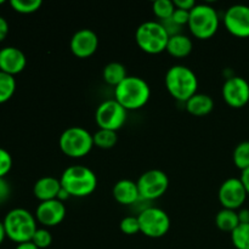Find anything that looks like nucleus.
I'll return each instance as SVG.
<instances>
[{
	"instance_id": "obj_1",
	"label": "nucleus",
	"mask_w": 249,
	"mask_h": 249,
	"mask_svg": "<svg viewBox=\"0 0 249 249\" xmlns=\"http://www.w3.org/2000/svg\"><path fill=\"white\" fill-rule=\"evenodd\" d=\"M164 84L168 92L175 100L187 102L197 94L198 79L191 68L184 65H174L167 71Z\"/></svg>"
},
{
	"instance_id": "obj_2",
	"label": "nucleus",
	"mask_w": 249,
	"mask_h": 249,
	"mask_svg": "<svg viewBox=\"0 0 249 249\" xmlns=\"http://www.w3.org/2000/svg\"><path fill=\"white\" fill-rule=\"evenodd\" d=\"M151 97L150 85L140 77L128 75L114 88V100L126 111H135L145 106Z\"/></svg>"
},
{
	"instance_id": "obj_3",
	"label": "nucleus",
	"mask_w": 249,
	"mask_h": 249,
	"mask_svg": "<svg viewBox=\"0 0 249 249\" xmlns=\"http://www.w3.org/2000/svg\"><path fill=\"white\" fill-rule=\"evenodd\" d=\"M2 223L6 237L17 245L31 242L34 233L38 230L36 216L23 208L11 209L5 215Z\"/></svg>"
},
{
	"instance_id": "obj_4",
	"label": "nucleus",
	"mask_w": 249,
	"mask_h": 249,
	"mask_svg": "<svg viewBox=\"0 0 249 249\" xmlns=\"http://www.w3.org/2000/svg\"><path fill=\"white\" fill-rule=\"evenodd\" d=\"M61 185L71 197H87L97 187V178L90 168L84 165H72L61 175Z\"/></svg>"
},
{
	"instance_id": "obj_5",
	"label": "nucleus",
	"mask_w": 249,
	"mask_h": 249,
	"mask_svg": "<svg viewBox=\"0 0 249 249\" xmlns=\"http://www.w3.org/2000/svg\"><path fill=\"white\" fill-rule=\"evenodd\" d=\"M135 40L143 53L157 55L167 50L169 34L162 22L146 21L136 29Z\"/></svg>"
},
{
	"instance_id": "obj_6",
	"label": "nucleus",
	"mask_w": 249,
	"mask_h": 249,
	"mask_svg": "<svg viewBox=\"0 0 249 249\" xmlns=\"http://www.w3.org/2000/svg\"><path fill=\"white\" fill-rule=\"evenodd\" d=\"M190 32L192 36L201 40H207L215 36L219 28V16L216 10L208 4H196L190 11Z\"/></svg>"
},
{
	"instance_id": "obj_7",
	"label": "nucleus",
	"mask_w": 249,
	"mask_h": 249,
	"mask_svg": "<svg viewBox=\"0 0 249 249\" xmlns=\"http://www.w3.org/2000/svg\"><path fill=\"white\" fill-rule=\"evenodd\" d=\"M61 151L71 158H82L94 147L92 135L82 126L67 128L58 140Z\"/></svg>"
},
{
	"instance_id": "obj_8",
	"label": "nucleus",
	"mask_w": 249,
	"mask_h": 249,
	"mask_svg": "<svg viewBox=\"0 0 249 249\" xmlns=\"http://www.w3.org/2000/svg\"><path fill=\"white\" fill-rule=\"evenodd\" d=\"M140 232L150 238H160L168 233L170 229V218L163 209L157 207H147L138 215Z\"/></svg>"
},
{
	"instance_id": "obj_9",
	"label": "nucleus",
	"mask_w": 249,
	"mask_h": 249,
	"mask_svg": "<svg viewBox=\"0 0 249 249\" xmlns=\"http://www.w3.org/2000/svg\"><path fill=\"white\" fill-rule=\"evenodd\" d=\"M138 184L140 198L146 201L158 199L167 192L169 187V178L163 170L151 169L140 175Z\"/></svg>"
},
{
	"instance_id": "obj_10",
	"label": "nucleus",
	"mask_w": 249,
	"mask_h": 249,
	"mask_svg": "<svg viewBox=\"0 0 249 249\" xmlns=\"http://www.w3.org/2000/svg\"><path fill=\"white\" fill-rule=\"evenodd\" d=\"M128 111L116 100H106L99 105L95 112V121L100 129L117 131L125 124Z\"/></svg>"
},
{
	"instance_id": "obj_11",
	"label": "nucleus",
	"mask_w": 249,
	"mask_h": 249,
	"mask_svg": "<svg viewBox=\"0 0 249 249\" xmlns=\"http://www.w3.org/2000/svg\"><path fill=\"white\" fill-rule=\"evenodd\" d=\"M247 196L248 192L241 178L226 179L220 185L218 191V198L223 208L232 209V211L241 208V206L245 203Z\"/></svg>"
},
{
	"instance_id": "obj_12",
	"label": "nucleus",
	"mask_w": 249,
	"mask_h": 249,
	"mask_svg": "<svg viewBox=\"0 0 249 249\" xmlns=\"http://www.w3.org/2000/svg\"><path fill=\"white\" fill-rule=\"evenodd\" d=\"M224 26L228 32L238 38L249 36V6L235 4L226 10L224 15Z\"/></svg>"
},
{
	"instance_id": "obj_13",
	"label": "nucleus",
	"mask_w": 249,
	"mask_h": 249,
	"mask_svg": "<svg viewBox=\"0 0 249 249\" xmlns=\"http://www.w3.org/2000/svg\"><path fill=\"white\" fill-rule=\"evenodd\" d=\"M221 92L229 106L233 108H241L249 101V83L245 78L231 75L224 83Z\"/></svg>"
},
{
	"instance_id": "obj_14",
	"label": "nucleus",
	"mask_w": 249,
	"mask_h": 249,
	"mask_svg": "<svg viewBox=\"0 0 249 249\" xmlns=\"http://www.w3.org/2000/svg\"><path fill=\"white\" fill-rule=\"evenodd\" d=\"M99 48V36L92 29L83 28L75 32L71 39V51L79 58L94 55Z\"/></svg>"
},
{
	"instance_id": "obj_15",
	"label": "nucleus",
	"mask_w": 249,
	"mask_h": 249,
	"mask_svg": "<svg viewBox=\"0 0 249 249\" xmlns=\"http://www.w3.org/2000/svg\"><path fill=\"white\" fill-rule=\"evenodd\" d=\"M66 206L58 199L40 202L36 209V219L45 228H53L61 224L65 219Z\"/></svg>"
},
{
	"instance_id": "obj_16",
	"label": "nucleus",
	"mask_w": 249,
	"mask_h": 249,
	"mask_svg": "<svg viewBox=\"0 0 249 249\" xmlns=\"http://www.w3.org/2000/svg\"><path fill=\"white\" fill-rule=\"evenodd\" d=\"M27 58L23 51L15 46H5L0 49V72L16 75L26 68Z\"/></svg>"
},
{
	"instance_id": "obj_17",
	"label": "nucleus",
	"mask_w": 249,
	"mask_h": 249,
	"mask_svg": "<svg viewBox=\"0 0 249 249\" xmlns=\"http://www.w3.org/2000/svg\"><path fill=\"white\" fill-rule=\"evenodd\" d=\"M61 189L62 185L60 180L53 177H43L34 184L33 194L40 202L53 201L57 199Z\"/></svg>"
},
{
	"instance_id": "obj_18",
	"label": "nucleus",
	"mask_w": 249,
	"mask_h": 249,
	"mask_svg": "<svg viewBox=\"0 0 249 249\" xmlns=\"http://www.w3.org/2000/svg\"><path fill=\"white\" fill-rule=\"evenodd\" d=\"M112 194H113L114 199L118 203L125 204V206L136 203L139 199H141L140 192H139L138 189V184L134 182L133 180L129 179L119 180L113 186Z\"/></svg>"
},
{
	"instance_id": "obj_19",
	"label": "nucleus",
	"mask_w": 249,
	"mask_h": 249,
	"mask_svg": "<svg viewBox=\"0 0 249 249\" xmlns=\"http://www.w3.org/2000/svg\"><path fill=\"white\" fill-rule=\"evenodd\" d=\"M192 49H194V43H192L190 36H185V34H177V36H169L167 51L173 57H186L191 53Z\"/></svg>"
},
{
	"instance_id": "obj_20",
	"label": "nucleus",
	"mask_w": 249,
	"mask_h": 249,
	"mask_svg": "<svg viewBox=\"0 0 249 249\" xmlns=\"http://www.w3.org/2000/svg\"><path fill=\"white\" fill-rule=\"evenodd\" d=\"M214 108V101L209 95L198 94L191 97L186 102V109L190 114L196 117H204L211 113Z\"/></svg>"
},
{
	"instance_id": "obj_21",
	"label": "nucleus",
	"mask_w": 249,
	"mask_h": 249,
	"mask_svg": "<svg viewBox=\"0 0 249 249\" xmlns=\"http://www.w3.org/2000/svg\"><path fill=\"white\" fill-rule=\"evenodd\" d=\"M126 77L128 74H126L125 66L119 62H109L102 71V78L105 82L114 88L118 87Z\"/></svg>"
},
{
	"instance_id": "obj_22",
	"label": "nucleus",
	"mask_w": 249,
	"mask_h": 249,
	"mask_svg": "<svg viewBox=\"0 0 249 249\" xmlns=\"http://www.w3.org/2000/svg\"><path fill=\"white\" fill-rule=\"evenodd\" d=\"M215 224L221 231L232 232V231L240 225L237 212L232 211V209L223 208L218 214H216Z\"/></svg>"
},
{
	"instance_id": "obj_23",
	"label": "nucleus",
	"mask_w": 249,
	"mask_h": 249,
	"mask_svg": "<svg viewBox=\"0 0 249 249\" xmlns=\"http://www.w3.org/2000/svg\"><path fill=\"white\" fill-rule=\"evenodd\" d=\"M92 140H94V146H96V147L102 148V150H109V148L116 146L118 136H117V131L99 129L92 135Z\"/></svg>"
},
{
	"instance_id": "obj_24",
	"label": "nucleus",
	"mask_w": 249,
	"mask_h": 249,
	"mask_svg": "<svg viewBox=\"0 0 249 249\" xmlns=\"http://www.w3.org/2000/svg\"><path fill=\"white\" fill-rule=\"evenodd\" d=\"M16 91V80L12 75L0 72V104L9 101Z\"/></svg>"
},
{
	"instance_id": "obj_25",
	"label": "nucleus",
	"mask_w": 249,
	"mask_h": 249,
	"mask_svg": "<svg viewBox=\"0 0 249 249\" xmlns=\"http://www.w3.org/2000/svg\"><path fill=\"white\" fill-rule=\"evenodd\" d=\"M232 160L236 167L243 172L249 168V141H242L235 147Z\"/></svg>"
},
{
	"instance_id": "obj_26",
	"label": "nucleus",
	"mask_w": 249,
	"mask_h": 249,
	"mask_svg": "<svg viewBox=\"0 0 249 249\" xmlns=\"http://www.w3.org/2000/svg\"><path fill=\"white\" fill-rule=\"evenodd\" d=\"M231 241L237 249H249V224H240L231 232Z\"/></svg>"
},
{
	"instance_id": "obj_27",
	"label": "nucleus",
	"mask_w": 249,
	"mask_h": 249,
	"mask_svg": "<svg viewBox=\"0 0 249 249\" xmlns=\"http://www.w3.org/2000/svg\"><path fill=\"white\" fill-rule=\"evenodd\" d=\"M152 11L160 22L169 19L175 11L174 1L172 0H156L152 4Z\"/></svg>"
},
{
	"instance_id": "obj_28",
	"label": "nucleus",
	"mask_w": 249,
	"mask_h": 249,
	"mask_svg": "<svg viewBox=\"0 0 249 249\" xmlns=\"http://www.w3.org/2000/svg\"><path fill=\"white\" fill-rule=\"evenodd\" d=\"M43 5L41 0H10V6L18 14L28 15L38 11Z\"/></svg>"
},
{
	"instance_id": "obj_29",
	"label": "nucleus",
	"mask_w": 249,
	"mask_h": 249,
	"mask_svg": "<svg viewBox=\"0 0 249 249\" xmlns=\"http://www.w3.org/2000/svg\"><path fill=\"white\" fill-rule=\"evenodd\" d=\"M119 228H121V231L124 235H136L138 232H140V224H139L138 216L129 215L123 218L121 224H119Z\"/></svg>"
},
{
	"instance_id": "obj_30",
	"label": "nucleus",
	"mask_w": 249,
	"mask_h": 249,
	"mask_svg": "<svg viewBox=\"0 0 249 249\" xmlns=\"http://www.w3.org/2000/svg\"><path fill=\"white\" fill-rule=\"evenodd\" d=\"M31 242H33L39 249H45L50 247L51 243H53V236H51L50 231L48 229H38Z\"/></svg>"
},
{
	"instance_id": "obj_31",
	"label": "nucleus",
	"mask_w": 249,
	"mask_h": 249,
	"mask_svg": "<svg viewBox=\"0 0 249 249\" xmlns=\"http://www.w3.org/2000/svg\"><path fill=\"white\" fill-rule=\"evenodd\" d=\"M12 168V157L6 150L0 147V178H5Z\"/></svg>"
},
{
	"instance_id": "obj_32",
	"label": "nucleus",
	"mask_w": 249,
	"mask_h": 249,
	"mask_svg": "<svg viewBox=\"0 0 249 249\" xmlns=\"http://www.w3.org/2000/svg\"><path fill=\"white\" fill-rule=\"evenodd\" d=\"M170 18H172V21L174 22V23H177L178 26H180V27L187 26V24H189V19H190V11L175 9L174 14H173V16L170 17Z\"/></svg>"
},
{
	"instance_id": "obj_33",
	"label": "nucleus",
	"mask_w": 249,
	"mask_h": 249,
	"mask_svg": "<svg viewBox=\"0 0 249 249\" xmlns=\"http://www.w3.org/2000/svg\"><path fill=\"white\" fill-rule=\"evenodd\" d=\"M10 194H11V187L9 182L5 180V178H0V204L9 199Z\"/></svg>"
},
{
	"instance_id": "obj_34",
	"label": "nucleus",
	"mask_w": 249,
	"mask_h": 249,
	"mask_svg": "<svg viewBox=\"0 0 249 249\" xmlns=\"http://www.w3.org/2000/svg\"><path fill=\"white\" fill-rule=\"evenodd\" d=\"M174 6L175 9L191 11L196 6V2H195V0H174Z\"/></svg>"
},
{
	"instance_id": "obj_35",
	"label": "nucleus",
	"mask_w": 249,
	"mask_h": 249,
	"mask_svg": "<svg viewBox=\"0 0 249 249\" xmlns=\"http://www.w3.org/2000/svg\"><path fill=\"white\" fill-rule=\"evenodd\" d=\"M9 34V23L2 16H0V41L4 40Z\"/></svg>"
},
{
	"instance_id": "obj_36",
	"label": "nucleus",
	"mask_w": 249,
	"mask_h": 249,
	"mask_svg": "<svg viewBox=\"0 0 249 249\" xmlns=\"http://www.w3.org/2000/svg\"><path fill=\"white\" fill-rule=\"evenodd\" d=\"M240 224H249V209L242 208L237 212Z\"/></svg>"
},
{
	"instance_id": "obj_37",
	"label": "nucleus",
	"mask_w": 249,
	"mask_h": 249,
	"mask_svg": "<svg viewBox=\"0 0 249 249\" xmlns=\"http://www.w3.org/2000/svg\"><path fill=\"white\" fill-rule=\"evenodd\" d=\"M241 180H242L243 185H245L246 190H247V192L249 195V168L243 170L242 175H241Z\"/></svg>"
},
{
	"instance_id": "obj_38",
	"label": "nucleus",
	"mask_w": 249,
	"mask_h": 249,
	"mask_svg": "<svg viewBox=\"0 0 249 249\" xmlns=\"http://www.w3.org/2000/svg\"><path fill=\"white\" fill-rule=\"evenodd\" d=\"M15 249H39L34 245L33 242H26V243H21V245H17Z\"/></svg>"
},
{
	"instance_id": "obj_39",
	"label": "nucleus",
	"mask_w": 249,
	"mask_h": 249,
	"mask_svg": "<svg viewBox=\"0 0 249 249\" xmlns=\"http://www.w3.org/2000/svg\"><path fill=\"white\" fill-rule=\"evenodd\" d=\"M70 197H71L70 194H68V192L66 191V190L62 187V189H61V191H60V194H58L57 199H58V201H60V202H63V201H66V199L70 198Z\"/></svg>"
},
{
	"instance_id": "obj_40",
	"label": "nucleus",
	"mask_w": 249,
	"mask_h": 249,
	"mask_svg": "<svg viewBox=\"0 0 249 249\" xmlns=\"http://www.w3.org/2000/svg\"><path fill=\"white\" fill-rule=\"evenodd\" d=\"M5 238H6V232H5L4 223H2V221H0V246H1V243L4 242Z\"/></svg>"
},
{
	"instance_id": "obj_41",
	"label": "nucleus",
	"mask_w": 249,
	"mask_h": 249,
	"mask_svg": "<svg viewBox=\"0 0 249 249\" xmlns=\"http://www.w3.org/2000/svg\"><path fill=\"white\" fill-rule=\"evenodd\" d=\"M5 2V0H0V5H2Z\"/></svg>"
}]
</instances>
